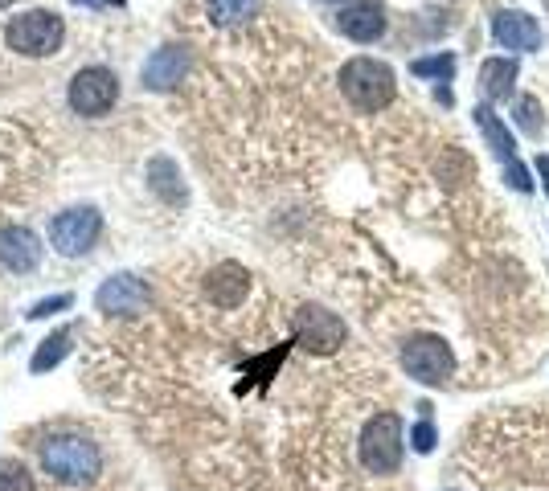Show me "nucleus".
Wrapping results in <instances>:
<instances>
[{"label":"nucleus","mask_w":549,"mask_h":491,"mask_svg":"<svg viewBox=\"0 0 549 491\" xmlns=\"http://www.w3.org/2000/svg\"><path fill=\"white\" fill-rule=\"evenodd\" d=\"M410 70H414L418 78H451L455 58H451V54H439V58H418Z\"/></svg>","instance_id":"nucleus-21"},{"label":"nucleus","mask_w":549,"mask_h":491,"mask_svg":"<svg viewBox=\"0 0 549 491\" xmlns=\"http://www.w3.org/2000/svg\"><path fill=\"white\" fill-rule=\"evenodd\" d=\"M0 491H37L33 475L17 459H0Z\"/></svg>","instance_id":"nucleus-20"},{"label":"nucleus","mask_w":549,"mask_h":491,"mask_svg":"<svg viewBox=\"0 0 549 491\" xmlns=\"http://www.w3.org/2000/svg\"><path fill=\"white\" fill-rule=\"evenodd\" d=\"M5 5H13V0H0V9H5Z\"/></svg>","instance_id":"nucleus-28"},{"label":"nucleus","mask_w":549,"mask_h":491,"mask_svg":"<svg viewBox=\"0 0 549 491\" xmlns=\"http://www.w3.org/2000/svg\"><path fill=\"white\" fill-rule=\"evenodd\" d=\"M341 91L357 111H382L394 99V70L373 58H353L341 70Z\"/></svg>","instance_id":"nucleus-2"},{"label":"nucleus","mask_w":549,"mask_h":491,"mask_svg":"<svg viewBox=\"0 0 549 491\" xmlns=\"http://www.w3.org/2000/svg\"><path fill=\"white\" fill-rule=\"evenodd\" d=\"M41 467L62 487H91L103 475V451L87 434H54L41 442Z\"/></svg>","instance_id":"nucleus-1"},{"label":"nucleus","mask_w":549,"mask_h":491,"mask_svg":"<svg viewBox=\"0 0 549 491\" xmlns=\"http://www.w3.org/2000/svg\"><path fill=\"white\" fill-rule=\"evenodd\" d=\"M402 369L422 385H443L455 369V356L439 336H414L402 344Z\"/></svg>","instance_id":"nucleus-5"},{"label":"nucleus","mask_w":549,"mask_h":491,"mask_svg":"<svg viewBox=\"0 0 549 491\" xmlns=\"http://www.w3.org/2000/svg\"><path fill=\"white\" fill-rule=\"evenodd\" d=\"M0 262H5L9 271H17V275L33 271V266L41 262V242H37V234L25 230V226L0 230Z\"/></svg>","instance_id":"nucleus-11"},{"label":"nucleus","mask_w":549,"mask_h":491,"mask_svg":"<svg viewBox=\"0 0 549 491\" xmlns=\"http://www.w3.org/2000/svg\"><path fill=\"white\" fill-rule=\"evenodd\" d=\"M295 336L312 352H332L345 340V324H341V316H332L324 307H300L295 311Z\"/></svg>","instance_id":"nucleus-8"},{"label":"nucleus","mask_w":549,"mask_h":491,"mask_svg":"<svg viewBox=\"0 0 549 491\" xmlns=\"http://www.w3.org/2000/svg\"><path fill=\"white\" fill-rule=\"evenodd\" d=\"M517 123L525 127V136H541V107H537V99H521L517 103Z\"/></svg>","instance_id":"nucleus-22"},{"label":"nucleus","mask_w":549,"mask_h":491,"mask_svg":"<svg viewBox=\"0 0 549 491\" xmlns=\"http://www.w3.org/2000/svg\"><path fill=\"white\" fill-rule=\"evenodd\" d=\"M205 9H209V21L214 25H238L246 17H255L259 0H205Z\"/></svg>","instance_id":"nucleus-18"},{"label":"nucleus","mask_w":549,"mask_h":491,"mask_svg":"<svg viewBox=\"0 0 549 491\" xmlns=\"http://www.w3.org/2000/svg\"><path fill=\"white\" fill-rule=\"evenodd\" d=\"M185 66H189L185 50L164 46V50H156L144 62V86H148V91H168V86H177L185 78Z\"/></svg>","instance_id":"nucleus-13"},{"label":"nucleus","mask_w":549,"mask_h":491,"mask_svg":"<svg viewBox=\"0 0 549 491\" xmlns=\"http://www.w3.org/2000/svg\"><path fill=\"white\" fill-rule=\"evenodd\" d=\"M103 234V217L99 209L91 205H78V209H66L54 217L50 226V242L62 250V254H87Z\"/></svg>","instance_id":"nucleus-7"},{"label":"nucleus","mask_w":549,"mask_h":491,"mask_svg":"<svg viewBox=\"0 0 549 491\" xmlns=\"http://www.w3.org/2000/svg\"><path fill=\"white\" fill-rule=\"evenodd\" d=\"M246 287H250V275L238 262H222V266H214V275H209V299L218 307H238L246 299Z\"/></svg>","instance_id":"nucleus-14"},{"label":"nucleus","mask_w":549,"mask_h":491,"mask_svg":"<svg viewBox=\"0 0 549 491\" xmlns=\"http://www.w3.org/2000/svg\"><path fill=\"white\" fill-rule=\"evenodd\" d=\"M537 172H541V185H545V193H549V156H545V152L537 156Z\"/></svg>","instance_id":"nucleus-26"},{"label":"nucleus","mask_w":549,"mask_h":491,"mask_svg":"<svg viewBox=\"0 0 549 491\" xmlns=\"http://www.w3.org/2000/svg\"><path fill=\"white\" fill-rule=\"evenodd\" d=\"M62 307H70V295H54V299H41V303H33L29 316H33V320H46V316H54V311H62Z\"/></svg>","instance_id":"nucleus-24"},{"label":"nucleus","mask_w":549,"mask_h":491,"mask_svg":"<svg viewBox=\"0 0 549 491\" xmlns=\"http://www.w3.org/2000/svg\"><path fill=\"white\" fill-rule=\"evenodd\" d=\"M410 442H414V451H418V455H431V451H435V426H431L427 418H422V422L410 430Z\"/></svg>","instance_id":"nucleus-23"},{"label":"nucleus","mask_w":549,"mask_h":491,"mask_svg":"<svg viewBox=\"0 0 549 491\" xmlns=\"http://www.w3.org/2000/svg\"><path fill=\"white\" fill-rule=\"evenodd\" d=\"M95 307L107 311V316H136V311L148 307V291L136 275H115L95 291Z\"/></svg>","instance_id":"nucleus-9"},{"label":"nucleus","mask_w":549,"mask_h":491,"mask_svg":"<svg viewBox=\"0 0 549 491\" xmlns=\"http://www.w3.org/2000/svg\"><path fill=\"white\" fill-rule=\"evenodd\" d=\"M492 33L504 50H537L541 46V29L529 13H496Z\"/></svg>","instance_id":"nucleus-12"},{"label":"nucleus","mask_w":549,"mask_h":491,"mask_svg":"<svg viewBox=\"0 0 549 491\" xmlns=\"http://www.w3.org/2000/svg\"><path fill=\"white\" fill-rule=\"evenodd\" d=\"M78 5H87V9H107V5H123V0H78Z\"/></svg>","instance_id":"nucleus-27"},{"label":"nucleus","mask_w":549,"mask_h":491,"mask_svg":"<svg viewBox=\"0 0 549 491\" xmlns=\"http://www.w3.org/2000/svg\"><path fill=\"white\" fill-rule=\"evenodd\" d=\"M504 176H509V185H513V189H521V193H529V189H533V181H529L525 164H517V160L509 164V172H504Z\"/></svg>","instance_id":"nucleus-25"},{"label":"nucleus","mask_w":549,"mask_h":491,"mask_svg":"<svg viewBox=\"0 0 549 491\" xmlns=\"http://www.w3.org/2000/svg\"><path fill=\"white\" fill-rule=\"evenodd\" d=\"M119 99V78L107 66H87L70 78V107L87 119H99L115 107Z\"/></svg>","instance_id":"nucleus-6"},{"label":"nucleus","mask_w":549,"mask_h":491,"mask_svg":"<svg viewBox=\"0 0 549 491\" xmlns=\"http://www.w3.org/2000/svg\"><path fill=\"white\" fill-rule=\"evenodd\" d=\"M336 25L353 41H377L386 29V9H382V0H357V5H349L336 17Z\"/></svg>","instance_id":"nucleus-10"},{"label":"nucleus","mask_w":549,"mask_h":491,"mask_svg":"<svg viewBox=\"0 0 549 491\" xmlns=\"http://www.w3.org/2000/svg\"><path fill=\"white\" fill-rule=\"evenodd\" d=\"M476 123H480V131H484V140H488V148L500 156V160H517V144H513V131L504 127L500 119H496V111L492 107H476Z\"/></svg>","instance_id":"nucleus-16"},{"label":"nucleus","mask_w":549,"mask_h":491,"mask_svg":"<svg viewBox=\"0 0 549 491\" xmlns=\"http://www.w3.org/2000/svg\"><path fill=\"white\" fill-rule=\"evenodd\" d=\"M62 37H66V25L58 13L33 9L9 25V50L25 54V58H46V54H58Z\"/></svg>","instance_id":"nucleus-4"},{"label":"nucleus","mask_w":549,"mask_h":491,"mask_svg":"<svg viewBox=\"0 0 549 491\" xmlns=\"http://www.w3.org/2000/svg\"><path fill=\"white\" fill-rule=\"evenodd\" d=\"M70 340H74V332L70 328H62V332H54L46 344H41L37 352H33V361H29V369L33 373H46V369H54L58 361H62V356L70 352Z\"/></svg>","instance_id":"nucleus-19"},{"label":"nucleus","mask_w":549,"mask_h":491,"mask_svg":"<svg viewBox=\"0 0 549 491\" xmlns=\"http://www.w3.org/2000/svg\"><path fill=\"white\" fill-rule=\"evenodd\" d=\"M513 82H517V62H509V58H488L480 66V91L492 103L513 99Z\"/></svg>","instance_id":"nucleus-15"},{"label":"nucleus","mask_w":549,"mask_h":491,"mask_svg":"<svg viewBox=\"0 0 549 491\" xmlns=\"http://www.w3.org/2000/svg\"><path fill=\"white\" fill-rule=\"evenodd\" d=\"M148 176H152V189L164 197V201H181L185 197V185H181V172H177V164L173 160H152V168H148Z\"/></svg>","instance_id":"nucleus-17"},{"label":"nucleus","mask_w":549,"mask_h":491,"mask_svg":"<svg viewBox=\"0 0 549 491\" xmlns=\"http://www.w3.org/2000/svg\"><path fill=\"white\" fill-rule=\"evenodd\" d=\"M357 455L365 463V471L373 475H394L402 467V422L398 414H373L361 430V442H357Z\"/></svg>","instance_id":"nucleus-3"}]
</instances>
